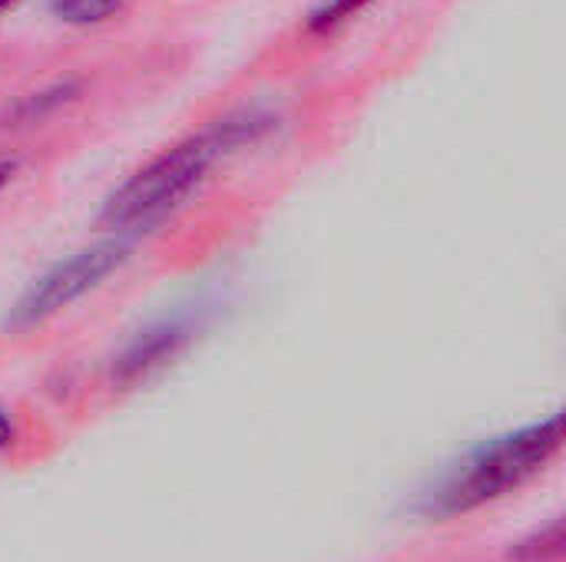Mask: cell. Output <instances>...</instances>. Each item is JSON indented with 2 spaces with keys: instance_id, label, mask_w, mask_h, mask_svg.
Listing matches in <instances>:
<instances>
[{
  "instance_id": "4",
  "label": "cell",
  "mask_w": 566,
  "mask_h": 562,
  "mask_svg": "<svg viewBox=\"0 0 566 562\" xmlns=\"http://www.w3.org/2000/svg\"><path fill=\"white\" fill-rule=\"evenodd\" d=\"M189 341V325L172 318V321H159L146 331H139L113 361V381L116 384H136L146 381L149 374H156L159 368H166L182 344Z\"/></svg>"
},
{
  "instance_id": "10",
  "label": "cell",
  "mask_w": 566,
  "mask_h": 562,
  "mask_svg": "<svg viewBox=\"0 0 566 562\" xmlns=\"http://www.w3.org/2000/svg\"><path fill=\"white\" fill-rule=\"evenodd\" d=\"M13 172H17V159H7V156H0V189H7V185H10Z\"/></svg>"
},
{
  "instance_id": "1",
  "label": "cell",
  "mask_w": 566,
  "mask_h": 562,
  "mask_svg": "<svg viewBox=\"0 0 566 562\" xmlns=\"http://www.w3.org/2000/svg\"><path fill=\"white\" fill-rule=\"evenodd\" d=\"M272 116L262 109H242L219 119L212 129L159 152L143 169H136L103 205V222L116 235L143 232L176 212L206 179V172L232 149L262 139L272 129Z\"/></svg>"
},
{
  "instance_id": "9",
  "label": "cell",
  "mask_w": 566,
  "mask_h": 562,
  "mask_svg": "<svg viewBox=\"0 0 566 562\" xmlns=\"http://www.w3.org/2000/svg\"><path fill=\"white\" fill-rule=\"evenodd\" d=\"M13 441H17V424H13V417L0 407V450H10Z\"/></svg>"
},
{
  "instance_id": "5",
  "label": "cell",
  "mask_w": 566,
  "mask_h": 562,
  "mask_svg": "<svg viewBox=\"0 0 566 562\" xmlns=\"http://www.w3.org/2000/svg\"><path fill=\"white\" fill-rule=\"evenodd\" d=\"M123 0H50V10L56 20L70 26H93L119 13Z\"/></svg>"
},
{
  "instance_id": "7",
  "label": "cell",
  "mask_w": 566,
  "mask_h": 562,
  "mask_svg": "<svg viewBox=\"0 0 566 562\" xmlns=\"http://www.w3.org/2000/svg\"><path fill=\"white\" fill-rule=\"evenodd\" d=\"M76 96V86L73 83H56V86H50V89H40V93H33V96H27L20 106H17V119H23V123H36V119H43L46 113H53V109H60V106H66L70 99Z\"/></svg>"
},
{
  "instance_id": "2",
  "label": "cell",
  "mask_w": 566,
  "mask_h": 562,
  "mask_svg": "<svg viewBox=\"0 0 566 562\" xmlns=\"http://www.w3.org/2000/svg\"><path fill=\"white\" fill-rule=\"evenodd\" d=\"M564 447V417L554 414L531 427L494 437L491 444L471 450L461 464H454L424 497L421 513L428 520H451L474 513L488 503L504 500L534 480Z\"/></svg>"
},
{
  "instance_id": "8",
  "label": "cell",
  "mask_w": 566,
  "mask_h": 562,
  "mask_svg": "<svg viewBox=\"0 0 566 562\" xmlns=\"http://www.w3.org/2000/svg\"><path fill=\"white\" fill-rule=\"evenodd\" d=\"M368 3H371V0H325L322 7L312 10L308 30H312V33H328V30L342 26L345 20H352L358 10H365Z\"/></svg>"
},
{
  "instance_id": "3",
  "label": "cell",
  "mask_w": 566,
  "mask_h": 562,
  "mask_svg": "<svg viewBox=\"0 0 566 562\" xmlns=\"http://www.w3.org/2000/svg\"><path fill=\"white\" fill-rule=\"evenodd\" d=\"M129 258H133V242L126 235H113V238L93 242V245L53 262L13 301V308L7 315V328L10 331L40 328L43 321H50L60 311H66L70 305H76L83 295L96 291Z\"/></svg>"
},
{
  "instance_id": "11",
  "label": "cell",
  "mask_w": 566,
  "mask_h": 562,
  "mask_svg": "<svg viewBox=\"0 0 566 562\" xmlns=\"http://www.w3.org/2000/svg\"><path fill=\"white\" fill-rule=\"evenodd\" d=\"M10 3H17V0H0V13H3V10H7Z\"/></svg>"
},
{
  "instance_id": "6",
  "label": "cell",
  "mask_w": 566,
  "mask_h": 562,
  "mask_svg": "<svg viewBox=\"0 0 566 562\" xmlns=\"http://www.w3.org/2000/svg\"><path fill=\"white\" fill-rule=\"evenodd\" d=\"M564 520H554L551 527H544V530L531 533L527 540H521V543L511 550V556L521 562L557 560V556L564 553Z\"/></svg>"
}]
</instances>
